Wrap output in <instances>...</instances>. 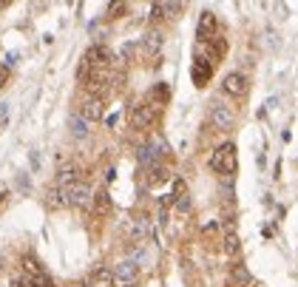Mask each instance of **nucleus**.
<instances>
[{
    "instance_id": "ddd939ff",
    "label": "nucleus",
    "mask_w": 298,
    "mask_h": 287,
    "mask_svg": "<svg viewBox=\"0 0 298 287\" xmlns=\"http://www.w3.org/2000/svg\"><path fill=\"white\" fill-rule=\"evenodd\" d=\"M168 100H170V86L168 83H156V86L151 88V94H148V103H151L153 108H162Z\"/></svg>"
},
{
    "instance_id": "f8f14e48",
    "label": "nucleus",
    "mask_w": 298,
    "mask_h": 287,
    "mask_svg": "<svg viewBox=\"0 0 298 287\" xmlns=\"http://www.w3.org/2000/svg\"><path fill=\"white\" fill-rule=\"evenodd\" d=\"M253 284V276L244 264H233L230 267V276H227V287H250Z\"/></svg>"
},
{
    "instance_id": "aec40b11",
    "label": "nucleus",
    "mask_w": 298,
    "mask_h": 287,
    "mask_svg": "<svg viewBox=\"0 0 298 287\" xmlns=\"http://www.w3.org/2000/svg\"><path fill=\"white\" fill-rule=\"evenodd\" d=\"M239 247H242V244H239V236H236L233 231H227V233H225V251L230 253V256H236Z\"/></svg>"
},
{
    "instance_id": "b1692460",
    "label": "nucleus",
    "mask_w": 298,
    "mask_h": 287,
    "mask_svg": "<svg viewBox=\"0 0 298 287\" xmlns=\"http://www.w3.org/2000/svg\"><path fill=\"white\" fill-rule=\"evenodd\" d=\"M108 12H111V17H122V14L128 12V6H125V3H111Z\"/></svg>"
},
{
    "instance_id": "412c9836",
    "label": "nucleus",
    "mask_w": 298,
    "mask_h": 287,
    "mask_svg": "<svg viewBox=\"0 0 298 287\" xmlns=\"http://www.w3.org/2000/svg\"><path fill=\"white\" fill-rule=\"evenodd\" d=\"M29 281H31V287H54V281H51V276L43 270V273H34V276H29Z\"/></svg>"
},
{
    "instance_id": "0eeeda50",
    "label": "nucleus",
    "mask_w": 298,
    "mask_h": 287,
    "mask_svg": "<svg viewBox=\"0 0 298 287\" xmlns=\"http://www.w3.org/2000/svg\"><path fill=\"white\" fill-rule=\"evenodd\" d=\"M196 37H199V43H207L216 37V14L207 9V12L199 14V26H196Z\"/></svg>"
},
{
    "instance_id": "f257e3e1",
    "label": "nucleus",
    "mask_w": 298,
    "mask_h": 287,
    "mask_svg": "<svg viewBox=\"0 0 298 287\" xmlns=\"http://www.w3.org/2000/svg\"><path fill=\"white\" fill-rule=\"evenodd\" d=\"M210 168L216 174H222V177H230V174H236V168H239L236 145H233V142H222V145L213 151V157H210Z\"/></svg>"
},
{
    "instance_id": "393cba45",
    "label": "nucleus",
    "mask_w": 298,
    "mask_h": 287,
    "mask_svg": "<svg viewBox=\"0 0 298 287\" xmlns=\"http://www.w3.org/2000/svg\"><path fill=\"white\" fill-rule=\"evenodd\" d=\"M9 287H31V281H29V276H17V279L9 281Z\"/></svg>"
},
{
    "instance_id": "f03ea898",
    "label": "nucleus",
    "mask_w": 298,
    "mask_h": 287,
    "mask_svg": "<svg viewBox=\"0 0 298 287\" xmlns=\"http://www.w3.org/2000/svg\"><path fill=\"white\" fill-rule=\"evenodd\" d=\"M91 199L94 194L85 182H74L71 188H63V205H68V208H88Z\"/></svg>"
},
{
    "instance_id": "2eb2a0df",
    "label": "nucleus",
    "mask_w": 298,
    "mask_h": 287,
    "mask_svg": "<svg viewBox=\"0 0 298 287\" xmlns=\"http://www.w3.org/2000/svg\"><path fill=\"white\" fill-rule=\"evenodd\" d=\"M94 214H100V216H105V214H111V196L105 194V190H100V194H94Z\"/></svg>"
},
{
    "instance_id": "4468645a",
    "label": "nucleus",
    "mask_w": 298,
    "mask_h": 287,
    "mask_svg": "<svg viewBox=\"0 0 298 287\" xmlns=\"http://www.w3.org/2000/svg\"><path fill=\"white\" fill-rule=\"evenodd\" d=\"M88 287H114V270H94L91 279H88Z\"/></svg>"
},
{
    "instance_id": "9b49d317",
    "label": "nucleus",
    "mask_w": 298,
    "mask_h": 287,
    "mask_svg": "<svg viewBox=\"0 0 298 287\" xmlns=\"http://www.w3.org/2000/svg\"><path fill=\"white\" fill-rule=\"evenodd\" d=\"M190 77H193V83H196L199 88H205L207 83H210V77H213V66H210V63H205V60H193Z\"/></svg>"
},
{
    "instance_id": "9d476101",
    "label": "nucleus",
    "mask_w": 298,
    "mask_h": 287,
    "mask_svg": "<svg viewBox=\"0 0 298 287\" xmlns=\"http://www.w3.org/2000/svg\"><path fill=\"white\" fill-rule=\"evenodd\" d=\"M103 114H105L103 97H85L83 100V108H80L83 120H103Z\"/></svg>"
},
{
    "instance_id": "4be33fe9",
    "label": "nucleus",
    "mask_w": 298,
    "mask_h": 287,
    "mask_svg": "<svg viewBox=\"0 0 298 287\" xmlns=\"http://www.w3.org/2000/svg\"><path fill=\"white\" fill-rule=\"evenodd\" d=\"M168 179V171H162V165H151V177H148V182L151 185H159Z\"/></svg>"
},
{
    "instance_id": "20e7f679",
    "label": "nucleus",
    "mask_w": 298,
    "mask_h": 287,
    "mask_svg": "<svg viewBox=\"0 0 298 287\" xmlns=\"http://www.w3.org/2000/svg\"><path fill=\"white\" fill-rule=\"evenodd\" d=\"M111 51L105 49V46H91V49L85 51V57H83V63L88 68H103V71H108V66H111Z\"/></svg>"
},
{
    "instance_id": "39448f33",
    "label": "nucleus",
    "mask_w": 298,
    "mask_h": 287,
    "mask_svg": "<svg viewBox=\"0 0 298 287\" xmlns=\"http://www.w3.org/2000/svg\"><path fill=\"white\" fill-rule=\"evenodd\" d=\"M136 276H140V267H136L131 259H125V262H120L114 267V284H120V287H134Z\"/></svg>"
},
{
    "instance_id": "1a4fd4ad",
    "label": "nucleus",
    "mask_w": 298,
    "mask_h": 287,
    "mask_svg": "<svg viewBox=\"0 0 298 287\" xmlns=\"http://www.w3.org/2000/svg\"><path fill=\"white\" fill-rule=\"evenodd\" d=\"M162 43H165L162 31L151 29V31H145V34H142L140 51H142V54H145V57H156V54H159V49H162Z\"/></svg>"
},
{
    "instance_id": "dca6fc26",
    "label": "nucleus",
    "mask_w": 298,
    "mask_h": 287,
    "mask_svg": "<svg viewBox=\"0 0 298 287\" xmlns=\"http://www.w3.org/2000/svg\"><path fill=\"white\" fill-rule=\"evenodd\" d=\"M57 182H60V188H71L74 182H80V179H77V168H74V165L60 168V174H57Z\"/></svg>"
},
{
    "instance_id": "a211bd4d",
    "label": "nucleus",
    "mask_w": 298,
    "mask_h": 287,
    "mask_svg": "<svg viewBox=\"0 0 298 287\" xmlns=\"http://www.w3.org/2000/svg\"><path fill=\"white\" fill-rule=\"evenodd\" d=\"M156 157H159V151L153 145L140 148V162H142V165H156Z\"/></svg>"
},
{
    "instance_id": "a878e982",
    "label": "nucleus",
    "mask_w": 298,
    "mask_h": 287,
    "mask_svg": "<svg viewBox=\"0 0 298 287\" xmlns=\"http://www.w3.org/2000/svg\"><path fill=\"white\" fill-rule=\"evenodd\" d=\"M182 3H162V12H170V14H179V12H182Z\"/></svg>"
},
{
    "instance_id": "7ed1b4c3",
    "label": "nucleus",
    "mask_w": 298,
    "mask_h": 287,
    "mask_svg": "<svg viewBox=\"0 0 298 287\" xmlns=\"http://www.w3.org/2000/svg\"><path fill=\"white\" fill-rule=\"evenodd\" d=\"M156 117H159V108H153L151 103H136L134 108H131V125H134V128H151L153 122H156Z\"/></svg>"
},
{
    "instance_id": "6ab92c4d",
    "label": "nucleus",
    "mask_w": 298,
    "mask_h": 287,
    "mask_svg": "<svg viewBox=\"0 0 298 287\" xmlns=\"http://www.w3.org/2000/svg\"><path fill=\"white\" fill-rule=\"evenodd\" d=\"M173 196H176V208L182 211V214H188V211H190V196L182 190V182H176V194H173Z\"/></svg>"
},
{
    "instance_id": "5701e85b",
    "label": "nucleus",
    "mask_w": 298,
    "mask_h": 287,
    "mask_svg": "<svg viewBox=\"0 0 298 287\" xmlns=\"http://www.w3.org/2000/svg\"><path fill=\"white\" fill-rule=\"evenodd\" d=\"M23 267L29 270V276H34V273H43V267H40V262H37L34 256H23Z\"/></svg>"
},
{
    "instance_id": "f3484780",
    "label": "nucleus",
    "mask_w": 298,
    "mask_h": 287,
    "mask_svg": "<svg viewBox=\"0 0 298 287\" xmlns=\"http://www.w3.org/2000/svg\"><path fill=\"white\" fill-rule=\"evenodd\" d=\"M68 128H71V134L77 137V140H83V137L88 134V128H85V120L80 114H74L71 120H68Z\"/></svg>"
},
{
    "instance_id": "6e6552de",
    "label": "nucleus",
    "mask_w": 298,
    "mask_h": 287,
    "mask_svg": "<svg viewBox=\"0 0 298 287\" xmlns=\"http://www.w3.org/2000/svg\"><path fill=\"white\" fill-rule=\"evenodd\" d=\"M222 86H225V91L230 94V97H244V94H247V88H250V83H247V77H244L242 71H230L225 77V83H222Z\"/></svg>"
},
{
    "instance_id": "423d86ee",
    "label": "nucleus",
    "mask_w": 298,
    "mask_h": 287,
    "mask_svg": "<svg viewBox=\"0 0 298 287\" xmlns=\"http://www.w3.org/2000/svg\"><path fill=\"white\" fill-rule=\"evenodd\" d=\"M210 122H213V125H216L219 131L233 128V122H236V117H233V108H230V105H225V103H213V108H210Z\"/></svg>"
},
{
    "instance_id": "bb28decb",
    "label": "nucleus",
    "mask_w": 298,
    "mask_h": 287,
    "mask_svg": "<svg viewBox=\"0 0 298 287\" xmlns=\"http://www.w3.org/2000/svg\"><path fill=\"white\" fill-rule=\"evenodd\" d=\"M9 83V66H0V88Z\"/></svg>"
}]
</instances>
